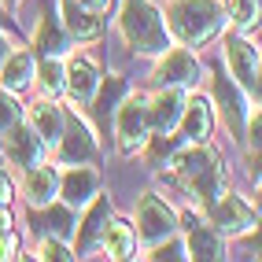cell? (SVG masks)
<instances>
[{
	"mask_svg": "<svg viewBox=\"0 0 262 262\" xmlns=\"http://www.w3.org/2000/svg\"><path fill=\"white\" fill-rule=\"evenodd\" d=\"M115 129H118V148L133 155L148 141V103L141 96H126L122 107H115Z\"/></svg>",
	"mask_w": 262,
	"mask_h": 262,
	"instance_id": "obj_4",
	"label": "cell"
},
{
	"mask_svg": "<svg viewBox=\"0 0 262 262\" xmlns=\"http://www.w3.org/2000/svg\"><path fill=\"white\" fill-rule=\"evenodd\" d=\"M37 48L45 52V56H59V52H67V30H63L59 15H52V11L41 15V23H37Z\"/></svg>",
	"mask_w": 262,
	"mask_h": 262,
	"instance_id": "obj_19",
	"label": "cell"
},
{
	"mask_svg": "<svg viewBox=\"0 0 262 262\" xmlns=\"http://www.w3.org/2000/svg\"><path fill=\"white\" fill-rule=\"evenodd\" d=\"M8 203H11V181L0 173V207H8Z\"/></svg>",
	"mask_w": 262,
	"mask_h": 262,
	"instance_id": "obj_30",
	"label": "cell"
},
{
	"mask_svg": "<svg viewBox=\"0 0 262 262\" xmlns=\"http://www.w3.org/2000/svg\"><path fill=\"white\" fill-rule=\"evenodd\" d=\"M251 155H258V115L251 118Z\"/></svg>",
	"mask_w": 262,
	"mask_h": 262,
	"instance_id": "obj_31",
	"label": "cell"
},
{
	"mask_svg": "<svg viewBox=\"0 0 262 262\" xmlns=\"http://www.w3.org/2000/svg\"><path fill=\"white\" fill-rule=\"evenodd\" d=\"M33 78V59L26 56V52H15V56H4V63H0V81H4L8 93H19L26 89Z\"/></svg>",
	"mask_w": 262,
	"mask_h": 262,
	"instance_id": "obj_17",
	"label": "cell"
},
{
	"mask_svg": "<svg viewBox=\"0 0 262 262\" xmlns=\"http://www.w3.org/2000/svg\"><path fill=\"white\" fill-rule=\"evenodd\" d=\"M214 96H218L222 111H225V122H229V129H233V133H240V129H244V118H248V107H244L240 93L233 89V81L218 78V81H214Z\"/></svg>",
	"mask_w": 262,
	"mask_h": 262,
	"instance_id": "obj_18",
	"label": "cell"
},
{
	"mask_svg": "<svg viewBox=\"0 0 262 262\" xmlns=\"http://www.w3.org/2000/svg\"><path fill=\"white\" fill-rule=\"evenodd\" d=\"M225 59H229L233 78H236L248 93L258 96V48L248 45L244 37H233L229 45H225Z\"/></svg>",
	"mask_w": 262,
	"mask_h": 262,
	"instance_id": "obj_6",
	"label": "cell"
},
{
	"mask_svg": "<svg viewBox=\"0 0 262 262\" xmlns=\"http://www.w3.org/2000/svg\"><path fill=\"white\" fill-rule=\"evenodd\" d=\"M63 85H67V93H71L74 103H89L96 96V85H100L96 67L85 59V56L71 59V67H67V74H63Z\"/></svg>",
	"mask_w": 262,
	"mask_h": 262,
	"instance_id": "obj_12",
	"label": "cell"
},
{
	"mask_svg": "<svg viewBox=\"0 0 262 262\" xmlns=\"http://www.w3.org/2000/svg\"><path fill=\"white\" fill-rule=\"evenodd\" d=\"M4 56H8V41L0 37V63H4Z\"/></svg>",
	"mask_w": 262,
	"mask_h": 262,
	"instance_id": "obj_34",
	"label": "cell"
},
{
	"mask_svg": "<svg viewBox=\"0 0 262 262\" xmlns=\"http://www.w3.org/2000/svg\"><path fill=\"white\" fill-rule=\"evenodd\" d=\"M188 251H192V258H222V236L218 233H211V229H203V225H188Z\"/></svg>",
	"mask_w": 262,
	"mask_h": 262,
	"instance_id": "obj_22",
	"label": "cell"
},
{
	"mask_svg": "<svg viewBox=\"0 0 262 262\" xmlns=\"http://www.w3.org/2000/svg\"><path fill=\"white\" fill-rule=\"evenodd\" d=\"M33 133H37L45 144H56L59 133H63L59 107H52V103H37V107H33Z\"/></svg>",
	"mask_w": 262,
	"mask_h": 262,
	"instance_id": "obj_21",
	"label": "cell"
},
{
	"mask_svg": "<svg viewBox=\"0 0 262 262\" xmlns=\"http://www.w3.org/2000/svg\"><path fill=\"white\" fill-rule=\"evenodd\" d=\"M159 244H163V240H159ZM151 258H185V248H181L178 240H170V236H166V244H163V248L155 251Z\"/></svg>",
	"mask_w": 262,
	"mask_h": 262,
	"instance_id": "obj_29",
	"label": "cell"
},
{
	"mask_svg": "<svg viewBox=\"0 0 262 262\" xmlns=\"http://www.w3.org/2000/svg\"><path fill=\"white\" fill-rule=\"evenodd\" d=\"M96 188H100V173L89 170V166H81V163L59 181V192H63L67 207H81V203H89V200L96 196Z\"/></svg>",
	"mask_w": 262,
	"mask_h": 262,
	"instance_id": "obj_14",
	"label": "cell"
},
{
	"mask_svg": "<svg viewBox=\"0 0 262 262\" xmlns=\"http://www.w3.org/2000/svg\"><path fill=\"white\" fill-rule=\"evenodd\" d=\"M107 218H111V207H107V200H100V203L93 207V211H89V218H85L81 233H78V251L96 248L100 236H103V229H107Z\"/></svg>",
	"mask_w": 262,
	"mask_h": 262,
	"instance_id": "obj_20",
	"label": "cell"
},
{
	"mask_svg": "<svg viewBox=\"0 0 262 262\" xmlns=\"http://www.w3.org/2000/svg\"><path fill=\"white\" fill-rule=\"evenodd\" d=\"M173 173H178V181H181L203 207H211L222 192H225V178H222L218 155H214L211 148L192 144V148L178 151V155H173Z\"/></svg>",
	"mask_w": 262,
	"mask_h": 262,
	"instance_id": "obj_1",
	"label": "cell"
},
{
	"mask_svg": "<svg viewBox=\"0 0 262 262\" xmlns=\"http://www.w3.org/2000/svg\"><path fill=\"white\" fill-rule=\"evenodd\" d=\"M11 233V222H8V214H4V207H0V236H8Z\"/></svg>",
	"mask_w": 262,
	"mask_h": 262,
	"instance_id": "obj_33",
	"label": "cell"
},
{
	"mask_svg": "<svg viewBox=\"0 0 262 262\" xmlns=\"http://www.w3.org/2000/svg\"><path fill=\"white\" fill-rule=\"evenodd\" d=\"M229 11L240 30H251L258 23V0H229Z\"/></svg>",
	"mask_w": 262,
	"mask_h": 262,
	"instance_id": "obj_26",
	"label": "cell"
},
{
	"mask_svg": "<svg viewBox=\"0 0 262 262\" xmlns=\"http://www.w3.org/2000/svg\"><path fill=\"white\" fill-rule=\"evenodd\" d=\"M211 222L218 225V233H244L255 225V211L240 196H222L211 203Z\"/></svg>",
	"mask_w": 262,
	"mask_h": 262,
	"instance_id": "obj_8",
	"label": "cell"
},
{
	"mask_svg": "<svg viewBox=\"0 0 262 262\" xmlns=\"http://www.w3.org/2000/svg\"><path fill=\"white\" fill-rule=\"evenodd\" d=\"M41 89L48 96H56L63 89V67L56 63V56H45V67H41Z\"/></svg>",
	"mask_w": 262,
	"mask_h": 262,
	"instance_id": "obj_25",
	"label": "cell"
},
{
	"mask_svg": "<svg viewBox=\"0 0 262 262\" xmlns=\"http://www.w3.org/2000/svg\"><path fill=\"white\" fill-rule=\"evenodd\" d=\"M181 111H185V96L178 93V85H163V93L148 103V126L155 133H173Z\"/></svg>",
	"mask_w": 262,
	"mask_h": 262,
	"instance_id": "obj_9",
	"label": "cell"
},
{
	"mask_svg": "<svg viewBox=\"0 0 262 262\" xmlns=\"http://www.w3.org/2000/svg\"><path fill=\"white\" fill-rule=\"evenodd\" d=\"M41 258H74V251L67 248V240L52 236V240H45V244H41Z\"/></svg>",
	"mask_w": 262,
	"mask_h": 262,
	"instance_id": "obj_28",
	"label": "cell"
},
{
	"mask_svg": "<svg viewBox=\"0 0 262 262\" xmlns=\"http://www.w3.org/2000/svg\"><path fill=\"white\" fill-rule=\"evenodd\" d=\"M8 4H19V0H8Z\"/></svg>",
	"mask_w": 262,
	"mask_h": 262,
	"instance_id": "obj_35",
	"label": "cell"
},
{
	"mask_svg": "<svg viewBox=\"0 0 262 262\" xmlns=\"http://www.w3.org/2000/svg\"><path fill=\"white\" fill-rule=\"evenodd\" d=\"M63 30L74 33L78 41H93L103 33V19H100V11L81 8L78 0H63Z\"/></svg>",
	"mask_w": 262,
	"mask_h": 262,
	"instance_id": "obj_13",
	"label": "cell"
},
{
	"mask_svg": "<svg viewBox=\"0 0 262 262\" xmlns=\"http://www.w3.org/2000/svg\"><path fill=\"white\" fill-rule=\"evenodd\" d=\"M15 122H19V103L8 93H0V129H11Z\"/></svg>",
	"mask_w": 262,
	"mask_h": 262,
	"instance_id": "obj_27",
	"label": "cell"
},
{
	"mask_svg": "<svg viewBox=\"0 0 262 262\" xmlns=\"http://www.w3.org/2000/svg\"><path fill=\"white\" fill-rule=\"evenodd\" d=\"M181 137L192 144H203L207 141V133H211V103L207 100H192L185 103V111H181Z\"/></svg>",
	"mask_w": 262,
	"mask_h": 262,
	"instance_id": "obj_16",
	"label": "cell"
},
{
	"mask_svg": "<svg viewBox=\"0 0 262 262\" xmlns=\"http://www.w3.org/2000/svg\"><path fill=\"white\" fill-rule=\"evenodd\" d=\"M200 74V63L192 59L188 48H173L170 56L155 67V81L159 85H192Z\"/></svg>",
	"mask_w": 262,
	"mask_h": 262,
	"instance_id": "obj_11",
	"label": "cell"
},
{
	"mask_svg": "<svg viewBox=\"0 0 262 262\" xmlns=\"http://www.w3.org/2000/svg\"><path fill=\"white\" fill-rule=\"evenodd\" d=\"M166 19L181 45H203L225 26V11L218 0H178Z\"/></svg>",
	"mask_w": 262,
	"mask_h": 262,
	"instance_id": "obj_2",
	"label": "cell"
},
{
	"mask_svg": "<svg viewBox=\"0 0 262 262\" xmlns=\"http://www.w3.org/2000/svg\"><path fill=\"white\" fill-rule=\"evenodd\" d=\"M173 229H178V214L159 196H144L141 207H137V233H141V240L159 244V240L173 236Z\"/></svg>",
	"mask_w": 262,
	"mask_h": 262,
	"instance_id": "obj_5",
	"label": "cell"
},
{
	"mask_svg": "<svg viewBox=\"0 0 262 262\" xmlns=\"http://www.w3.org/2000/svg\"><path fill=\"white\" fill-rule=\"evenodd\" d=\"M59 192V173L52 166H30L26 173V200L33 207H48Z\"/></svg>",
	"mask_w": 262,
	"mask_h": 262,
	"instance_id": "obj_15",
	"label": "cell"
},
{
	"mask_svg": "<svg viewBox=\"0 0 262 262\" xmlns=\"http://www.w3.org/2000/svg\"><path fill=\"white\" fill-rule=\"evenodd\" d=\"M59 155H63V163H89L93 155H96V141H93V133H89V126L85 122H78V118H67L63 122V133H59Z\"/></svg>",
	"mask_w": 262,
	"mask_h": 262,
	"instance_id": "obj_7",
	"label": "cell"
},
{
	"mask_svg": "<svg viewBox=\"0 0 262 262\" xmlns=\"http://www.w3.org/2000/svg\"><path fill=\"white\" fill-rule=\"evenodd\" d=\"M78 4L89 8V11H103V8H107V0H78Z\"/></svg>",
	"mask_w": 262,
	"mask_h": 262,
	"instance_id": "obj_32",
	"label": "cell"
},
{
	"mask_svg": "<svg viewBox=\"0 0 262 262\" xmlns=\"http://www.w3.org/2000/svg\"><path fill=\"white\" fill-rule=\"evenodd\" d=\"M41 155H45V141L30 126H11V133H8V163L30 170V166L41 163Z\"/></svg>",
	"mask_w": 262,
	"mask_h": 262,
	"instance_id": "obj_10",
	"label": "cell"
},
{
	"mask_svg": "<svg viewBox=\"0 0 262 262\" xmlns=\"http://www.w3.org/2000/svg\"><path fill=\"white\" fill-rule=\"evenodd\" d=\"M122 33L133 52H144V56H155V52H166L170 37L163 26V15L155 11L148 0H126L122 4Z\"/></svg>",
	"mask_w": 262,
	"mask_h": 262,
	"instance_id": "obj_3",
	"label": "cell"
},
{
	"mask_svg": "<svg viewBox=\"0 0 262 262\" xmlns=\"http://www.w3.org/2000/svg\"><path fill=\"white\" fill-rule=\"evenodd\" d=\"M41 229L48 233V236H59V240H71L74 236V218H71V207H52L48 203V211H45V218H41Z\"/></svg>",
	"mask_w": 262,
	"mask_h": 262,
	"instance_id": "obj_24",
	"label": "cell"
},
{
	"mask_svg": "<svg viewBox=\"0 0 262 262\" xmlns=\"http://www.w3.org/2000/svg\"><path fill=\"white\" fill-rule=\"evenodd\" d=\"M100 240H103V248H107L111 258H129L133 255V233H129L126 222H111Z\"/></svg>",
	"mask_w": 262,
	"mask_h": 262,
	"instance_id": "obj_23",
	"label": "cell"
}]
</instances>
